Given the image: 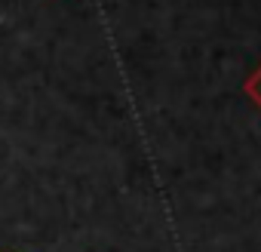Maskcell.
<instances>
[{"label": "cell", "instance_id": "6da1fadb", "mask_svg": "<svg viewBox=\"0 0 261 252\" xmlns=\"http://www.w3.org/2000/svg\"><path fill=\"white\" fill-rule=\"evenodd\" d=\"M246 92H249V98L261 108V65H258V68L246 77Z\"/></svg>", "mask_w": 261, "mask_h": 252}]
</instances>
